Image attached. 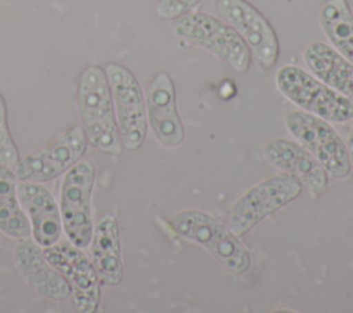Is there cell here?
Masks as SVG:
<instances>
[{"mask_svg": "<svg viewBox=\"0 0 353 313\" xmlns=\"http://www.w3.org/2000/svg\"><path fill=\"white\" fill-rule=\"evenodd\" d=\"M105 72L123 148L137 150L142 146L148 131L146 103L139 81L130 69L120 63H108Z\"/></svg>", "mask_w": 353, "mask_h": 313, "instance_id": "obj_8", "label": "cell"}, {"mask_svg": "<svg viewBox=\"0 0 353 313\" xmlns=\"http://www.w3.org/2000/svg\"><path fill=\"white\" fill-rule=\"evenodd\" d=\"M201 0H157L154 11L163 19H176L190 12Z\"/></svg>", "mask_w": 353, "mask_h": 313, "instance_id": "obj_21", "label": "cell"}, {"mask_svg": "<svg viewBox=\"0 0 353 313\" xmlns=\"http://www.w3.org/2000/svg\"><path fill=\"white\" fill-rule=\"evenodd\" d=\"M146 119L154 138L167 148L183 142V124L176 109L175 87L168 73L160 72L150 81L146 95Z\"/></svg>", "mask_w": 353, "mask_h": 313, "instance_id": "obj_12", "label": "cell"}, {"mask_svg": "<svg viewBox=\"0 0 353 313\" xmlns=\"http://www.w3.org/2000/svg\"><path fill=\"white\" fill-rule=\"evenodd\" d=\"M302 183L290 174L273 175L243 193L230 207L228 226L244 236L266 216L295 200L302 192Z\"/></svg>", "mask_w": 353, "mask_h": 313, "instance_id": "obj_6", "label": "cell"}, {"mask_svg": "<svg viewBox=\"0 0 353 313\" xmlns=\"http://www.w3.org/2000/svg\"><path fill=\"white\" fill-rule=\"evenodd\" d=\"M95 181V165L91 159H81L62 178L59 211L66 239L80 248H87L92 230L91 197Z\"/></svg>", "mask_w": 353, "mask_h": 313, "instance_id": "obj_5", "label": "cell"}, {"mask_svg": "<svg viewBox=\"0 0 353 313\" xmlns=\"http://www.w3.org/2000/svg\"><path fill=\"white\" fill-rule=\"evenodd\" d=\"M285 128L334 178H346L350 172V161L346 143L334 127L324 119L305 110L290 112Z\"/></svg>", "mask_w": 353, "mask_h": 313, "instance_id": "obj_7", "label": "cell"}, {"mask_svg": "<svg viewBox=\"0 0 353 313\" xmlns=\"http://www.w3.org/2000/svg\"><path fill=\"white\" fill-rule=\"evenodd\" d=\"M302 58L313 76L353 101V63L332 46L312 41L305 47Z\"/></svg>", "mask_w": 353, "mask_h": 313, "instance_id": "obj_17", "label": "cell"}, {"mask_svg": "<svg viewBox=\"0 0 353 313\" xmlns=\"http://www.w3.org/2000/svg\"><path fill=\"white\" fill-rule=\"evenodd\" d=\"M77 108L87 141L99 152L121 153L123 143L105 69L87 66L79 80Z\"/></svg>", "mask_w": 353, "mask_h": 313, "instance_id": "obj_1", "label": "cell"}, {"mask_svg": "<svg viewBox=\"0 0 353 313\" xmlns=\"http://www.w3.org/2000/svg\"><path fill=\"white\" fill-rule=\"evenodd\" d=\"M172 29L179 39L211 52L233 70L247 72L251 52L239 33L222 18L190 11L174 19Z\"/></svg>", "mask_w": 353, "mask_h": 313, "instance_id": "obj_3", "label": "cell"}, {"mask_svg": "<svg viewBox=\"0 0 353 313\" xmlns=\"http://www.w3.org/2000/svg\"><path fill=\"white\" fill-rule=\"evenodd\" d=\"M14 263L22 280L37 294L52 301H65L70 296L68 281L47 261L43 247L32 236L17 240Z\"/></svg>", "mask_w": 353, "mask_h": 313, "instance_id": "obj_13", "label": "cell"}, {"mask_svg": "<svg viewBox=\"0 0 353 313\" xmlns=\"http://www.w3.org/2000/svg\"><path fill=\"white\" fill-rule=\"evenodd\" d=\"M170 223L175 233L205 248L233 274H243L251 267L247 247L215 216L197 210H185L174 215Z\"/></svg>", "mask_w": 353, "mask_h": 313, "instance_id": "obj_2", "label": "cell"}, {"mask_svg": "<svg viewBox=\"0 0 353 313\" xmlns=\"http://www.w3.org/2000/svg\"><path fill=\"white\" fill-rule=\"evenodd\" d=\"M279 91L302 110L327 121L345 123L353 117V101L295 65H284L274 77Z\"/></svg>", "mask_w": 353, "mask_h": 313, "instance_id": "obj_4", "label": "cell"}, {"mask_svg": "<svg viewBox=\"0 0 353 313\" xmlns=\"http://www.w3.org/2000/svg\"><path fill=\"white\" fill-rule=\"evenodd\" d=\"M17 182L14 170L0 164V232L14 240L30 236V223L21 205Z\"/></svg>", "mask_w": 353, "mask_h": 313, "instance_id": "obj_18", "label": "cell"}, {"mask_svg": "<svg viewBox=\"0 0 353 313\" xmlns=\"http://www.w3.org/2000/svg\"><path fill=\"white\" fill-rule=\"evenodd\" d=\"M352 124H350V130H349V135H347V154H349V161H350V168L353 170V117L350 119Z\"/></svg>", "mask_w": 353, "mask_h": 313, "instance_id": "obj_22", "label": "cell"}, {"mask_svg": "<svg viewBox=\"0 0 353 313\" xmlns=\"http://www.w3.org/2000/svg\"><path fill=\"white\" fill-rule=\"evenodd\" d=\"M43 252L68 281L74 309L80 313L97 312L101 302V281L83 248L66 240L43 248Z\"/></svg>", "mask_w": 353, "mask_h": 313, "instance_id": "obj_10", "label": "cell"}, {"mask_svg": "<svg viewBox=\"0 0 353 313\" xmlns=\"http://www.w3.org/2000/svg\"><path fill=\"white\" fill-rule=\"evenodd\" d=\"M88 247L101 285L117 287L123 280V258L119 223L112 214L102 215L94 223Z\"/></svg>", "mask_w": 353, "mask_h": 313, "instance_id": "obj_16", "label": "cell"}, {"mask_svg": "<svg viewBox=\"0 0 353 313\" xmlns=\"http://www.w3.org/2000/svg\"><path fill=\"white\" fill-rule=\"evenodd\" d=\"M21 205L30 223L32 239L43 248L61 240L62 219L59 205L52 193L39 182H17Z\"/></svg>", "mask_w": 353, "mask_h": 313, "instance_id": "obj_15", "label": "cell"}, {"mask_svg": "<svg viewBox=\"0 0 353 313\" xmlns=\"http://www.w3.org/2000/svg\"><path fill=\"white\" fill-rule=\"evenodd\" d=\"M19 152L8 128L7 120V103L4 97L0 94V164H6L11 168L19 160Z\"/></svg>", "mask_w": 353, "mask_h": 313, "instance_id": "obj_20", "label": "cell"}, {"mask_svg": "<svg viewBox=\"0 0 353 313\" xmlns=\"http://www.w3.org/2000/svg\"><path fill=\"white\" fill-rule=\"evenodd\" d=\"M87 137L83 127L72 125L48 145L19 157L12 168L18 181L46 183L63 175L84 157Z\"/></svg>", "mask_w": 353, "mask_h": 313, "instance_id": "obj_9", "label": "cell"}, {"mask_svg": "<svg viewBox=\"0 0 353 313\" xmlns=\"http://www.w3.org/2000/svg\"><path fill=\"white\" fill-rule=\"evenodd\" d=\"M219 17L228 22L247 44L251 55L263 66L272 68L280 52L274 29L247 0H216Z\"/></svg>", "mask_w": 353, "mask_h": 313, "instance_id": "obj_11", "label": "cell"}, {"mask_svg": "<svg viewBox=\"0 0 353 313\" xmlns=\"http://www.w3.org/2000/svg\"><path fill=\"white\" fill-rule=\"evenodd\" d=\"M266 161L280 171L295 176L313 196L327 190L328 172L301 143L276 138L263 146Z\"/></svg>", "mask_w": 353, "mask_h": 313, "instance_id": "obj_14", "label": "cell"}, {"mask_svg": "<svg viewBox=\"0 0 353 313\" xmlns=\"http://www.w3.org/2000/svg\"><path fill=\"white\" fill-rule=\"evenodd\" d=\"M323 33L331 46L353 63V14L346 0H327L319 12Z\"/></svg>", "mask_w": 353, "mask_h": 313, "instance_id": "obj_19", "label": "cell"}]
</instances>
